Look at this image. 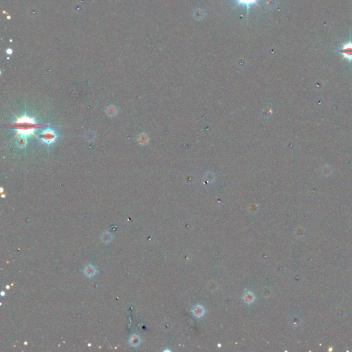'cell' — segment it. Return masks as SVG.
<instances>
[{"mask_svg": "<svg viewBox=\"0 0 352 352\" xmlns=\"http://www.w3.org/2000/svg\"><path fill=\"white\" fill-rule=\"evenodd\" d=\"M140 342V338H139L138 336H136V335L132 336L129 340V342L130 343V345H131L132 346H134V347L138 345Z\"/></svg>", "mask_w": 352, "mask_h": 352, "instance_id": "8", "label": "cell"}, {"mask_svg": "<svg viewBox=\"0 0 352 352\" xmlns=\"http://www.w3.org/2000/svg\"><path fill=\"white\" fill-rule=\"evenodd\" d=\"M96 270L94 266H93V265H88L85 268L84 270V272H85V275L87 276H89V277H91V276H94L95 274H96Z\"/></svg>", "mask_w": 352, "mask_h": 352, "instance_id": "5", "label": "cell"}, {"mask_svg": "<svg viewBox=\"0 0 352 352\" xmlns=\"http://www.w3.org/2000/svg\"><path fill=\"white\" fill-rule=\"evenodd\" d=\"M237 6L234 8H236L240 5L246 6L248 10H249L251 6L252 5H256L257 7L260 8L259 4H258V0H236Z\"/></svg>", "mask_w": 352, "mask_h": 352, "instance_id": "4", "label": "cell"}, {"mask_svg": "<svg viewBox=\"0 0 352 352\" xmlns=\"http://www.w3.org/2000/svg\"><path fill=\"white\" fill-rule=\"evenodd\" d=\"M138 140L142 145H144V144H146L148 142V137L146 134H142L138 136Z\"/></svg>", "mask_w": 352, "mask_h": 352, "instance_id": "10", "label": "cell"}, {"mask_svg": "<svg viewBox=\"0 0 352 352\" xmlns=\"http://www.w3.org/2000/svg\"><path fill=\"white\" fill-rule=\"evenodd\" d=\"M15 125H16L17 130H18L22 134L24 135L32 133L35 127V124L30 118H27L26 120L22 119V120L17 122Z\"/></svg>", "mask_w": 352, "mask_h": 352, "instance_id": "1", "label": "cell"}, {"mask_svg": "<svg viewBox=\"0 0 352 352\" xmlns=\"http://www.w3.org/2000/svg\"><path fill=\"white\" fill-rule=\"evenodd\" d=\"M84 138L87 141H93L96 138V133L93 131H88L84 135Z\"/></svg>", "mask_w": 352, "mask_h": 352, "instance_id": "9", "label": "cell"}, {"mask_svg": "<svg viewBox=\"0 0 352 352\" xmlns=\"http://www.w3.org/2000/svg\"><path fill=\"white\" fill-rule=\"evenodd\" d=\"M57 138V135L53 129H48L43 130L40 134V138L42 141L47 144L54 143Z\"/></svg>", "mask_w": 352, "mask_h": 352, "instance_id": "2", "label": "cell"}, {"mask_svg": "<svg viewBox=\"0 0 352 352\" xmlns=\"http://www.w3.org/2000/svg\"><path fill=\"white\" fill-rule=\"evenodd\" d=\"M16 144H17V147H19V148L25 147L26 146V144H27V141H26V138H25V136H22L21 135L20 137H19L18 139L17 140Z\"/></svg>", "mask_w": 352, "mask_h": 352, "instance_id": "6", "label": "cell"}, {"mask_svg": "<svg viewBox=\"0 0 352 352\" xmlns=\"http://www.w3.org/2000/svg\"><path fill=\"white\" fill-rule=\"evenodd\" d=\"M1 295H2V296H3V295H4V292H1Z\"/></svg>", "mask_w": 352, "mask_h": 352, "instance_id": "12", "label": "cell"}, {"mask_svg": "<svg viewBox=\"0 0 352 352\" xmlns=\"http://www.w3.org/2000/svg\"><path fill=\"white\" fill-rule=\"evenodd\" d=\"M203 312H204V310L201 307H200V308L197 307V308H195V314L196 316H201V314H202Z\"/></svg>", "mask_w": 352, "mask_h": 352, "instance_id": "11", "label": "cell"}, {"mask_svg": "<svg viewBox=\"0 0 352 352\" xmlns=\"http://www.w3.org/2000/svg\"><path fill=\"white\" fill-rule=\"evenodd\" d=\"M339 52L343 55L344 58L348 59L349 61L352 60V43H348L344 44L342 48L339 50Z\"/></svg>", "mask_w": 352, "mask_h": 352, "instance_id": "3", "label": "cell"}, {"mask_svg": "<svg viewBox=\"0 0 352 352\" xmlns=\"http://www.w3.org/2000/svg\"><path fill=\"white\" fill-rule=\"evenodd\" d=\"M106 113H107L108 116L111 117L116 116L117 114V108L114 105H110L106 109Z\"/></svg>", "mask_w": 352, "mask_h": 352, "instance_id": "7", "label": "cell"}]
</instances>
